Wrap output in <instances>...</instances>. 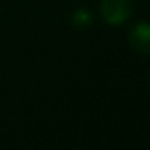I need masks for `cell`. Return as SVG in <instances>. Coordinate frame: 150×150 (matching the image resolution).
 <instances>
[{
	"mask_svg": "<svg viewBox=\"0 0 150 150\" xmlns=\"http://www.w3.org/2000/svg\"><path fill=\"white\" fill-rule=\"evenodd\" d=\"M71 23L76 28H87L92 23V15L86 8H78L71 16Z\"/></svg>",
	"mask_w": 150,
	"mask_h": 150,
	"instance_id": "cell-3",
	"label": "cell"
},
{
	"mask_svg": "<svg viewBox=\"0 0 150 150\" xmlns=\"http://www.w3.org/2000/svg\"><path fill=\"white\" fill-rule=\"evenodd\" d=\"M129 45L132 47L136 52L139 53H150V24L142 21V23H137L132 29L129 31Z\"/></svg>",
	"mask_w": 150,
	"mask_h": 150,
	"instance_id": "cell-2",
	"label": "cell"
},
{
	"mask_svg": "<svg viewBox=\"0 0 150 150\" xmlns=\"http://www.w3.org/2000/svg\"><path fill=\"white\" fill-rule=\"evenodd\" d=\"M134 10L132 0H102L100 15L105 23L111 26H120L124 21L129 20Z\"/></svg>",
	"mask_w": 150,
	"mask_h": 150,
	"instance_id": "cell-1",
	"label": "cell"
}]
</instances>
